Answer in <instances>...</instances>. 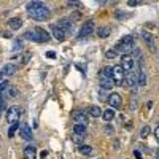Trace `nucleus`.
<instances>
[{"label":"nucleus","mask_w":159,"mask_h":159,"mask_svg":"<svg viewBox=\"0 0 159 159\" xmlns=\"http://www.w3.org/2000/svg\"><path fill=\"white\" fill-rule=\"evenodd\" d=\"M27 14L35 21H46L51 18V11L41 2H29L27 3Z\"/></svg>","instance_id":"f257e3e1"},{"label":"nucleus","mask_w":159,"mask_h":159,"mask_svg":"<svg viewBox=\"0 0 159 159\" xmlns=\"http://www.w3.org/2000/svg\"><path fill=\"white\" fill-rule=\"evenodd\" d=\"M134 45H135L134 35H124L121 40L118 41V45L115 46V51L116 53H129L134 49Z\"/></svg>","instance_id":"f03ea898"},{"label":"nucleus","mask_w":159,"mask_h":159,"mask_svg":"<svg viewBox=\"0 0 159 159\" xmlns=\"http://www.w3.org/2000/svg\"><path fill=\"white\" fill-rule=\"evenodd\" d=\"M19 118H21V108L18 105H13L6 110V123H10V124L19 123Z\"/></svg>","instance_id":"7ed1b4c3"},{"label":"nucleus","mask_w":159,"mask_h":159,"mask_svg":"<svg viewBox=\"0 0 159 159\" xmlns=\"http://www.w3.org/2000/svg\"><path fill=\"white\" fill-rule=\"evenodd\" d=\"M124 76H126V72L123 70L121 65H115V67H111V78H113V83H116V84L124 83Z\"/></svg>","instance_id":"20e7f679"},{"label":"nucleus","mask_w":159,"mask_h":159,"mask_svg":"<svg viewBox=\"0 0 159 159\" xmlns=\"http://www.w3.org/2000/svg\"><path fill=\"white\" fill-rule=\"evenodd\" d=\"M107 102H108V105H110V108H121L123 105V100H121V96L119 94H116V92H111L110 96L107 97Z\"/></svg>","instance_id":"39448f33"},{"label":"nucleus","mask_w":159,"mask_h":159,"mask_svg":"<svg viewBox=\"0 0 159 159\" xmlns=\"http://www.w3.org/2000/svg\"><path fill=\"white\" fill-rule=\"evenodd\" d=\"M92 34H94V22L92 21L84 22V24L81 26V29H80V38L89 37V35H92Z\"/></svg>","instance_id":"423d86ee"},{"label":"nucleus","mask_w":159,"mask_h":159,"mask_svg":"<svg viewBox=\"0 0 159 159\" xmlns=\"http://www.w3.org/2000/svg\"><path fill=\"white\" fill-rule=\"evenodd\" d=\"M123 67L124 72H130L134 68V57L129 56V54H124V56L121 57V64H119Z\"/></svg>","instance_id":"0eeeda50"},{"label":"nucleus","mask_w":159,"mask_h":159,"mask_svg":"<svg viewBox=\"0 0 159 159\" xmlns=\"http://www.w3.org/2000/svg\"><path fill=\"white\" fill-rule=\"evenodd\" d=\"M19 137H22V138H24V140H27V142H30V140L34 138L32 129H30L29 124H21V126H19Z\"/></svg>","instance_id":"6e6552de"},{"label":"nucleus","mask_w":159,"mask_h":159,"mask_svg":"<svg viewBox=\"0 0 159 159\" xmlns=\"http://www.w3.org/2000/svg\"><path fill=\"white\" fill-rule=\"evenodd\" d=\"M8 86H10L8 81H2V83H0V111H2L3 107H5V99H6V91H8Z\"/></svg>","instance_id":"1a4fd4ad"},{"label":"nucleus","mask_w":159,"mask_h":159,"mask_svg":"<svg viewBox=\"0 0 159 159\" xmlns=\"http://www.w3.org/2000/svg\"><path fill=\"white\" fill-rule=\"evenodd\" d=\"M57 27H61V29L67 34V32H70V30L73 29V21H72V19H68V18H62L61 21L57 22Z\"/></svg>","instance_id":"9d476101"},{"label":"nucleus","mask_w":159,"mask_h":159,"mask_svg":"<svg viewBox=\"0 0 159 159\" xmlns=\"http://www.w3.org/2000/svg\"><path fill=\"white\" fill-rule=\"evenodd\" d=\"M73 121L76 124H83V126H88V115L84 111H75L73 113Z\"/></svg>","instance_id":"9b49d317"},{"label":"nucleus","mask_w":159,"mask_h":159,"mask_svg":"<svg viewBox=\"0 0 159 159\" xmlns=\"http://www.w3.org/2000/svg\"><path fill=\"white\" fill-rule=\"evenodd\" d=\"M51 30H53V37L56 38L57 41H64V40H65V35H67V34H65L64 30L61 29V27H57V26H51Z\"/></svg>","instance_id":"f8f14e48"},{"label":"nucleus","mask_w":159,"mask_h":159,"mask_svg":"<svg viewBox=\"0 0 159 159\" xmlns=\"http://www.w3.org/2000/svg\"><path fill=\"white\" fill-rule=\"evenodd\" d=\"M142 37H143V40L146 41V45H148V48H150V51H156V43H154V38H153V35L151 34H148V32H143L142 34Z\"/></svg>","instance_id":"ddd939ff"},{"label":"nucleus","mask_w":159,"mask_h":159,"mask_svg":"<svg viewBox=\"0 0 159 159\" xmlns=\"http://www.w3.org/2000/svg\"><path fill=\"white\" fill-rule=\"evenodd\" d=\"M34 30H35V32H37V35L40 37L41 43H43V41H45V43H48V41L51 40V35H49V34L46 32V30L43 29V27H35Z\"/></svg>","instance_id":"4468645a"},{"label":"nucleus","mask_w":159,"mask_h":159,"mask_svg":"<svg viewBox=\"0 0 159 159\" xmlns=\"http://www.w3.org/2000/svg\"><path fill=\"white\" fill-rule=\"evenodd\" d=\"M124 81H126V84L129 88H137V73H127L126 76H124Z\"/></svg>","instance_id":"2eb2a0df"},{"label":"nucleus","mask_w":159,"mask_h":159,"mask_svg":"<svg viewBox=\"0 0 159 159\" xmlns=\"http://www.w3.org/2000/svg\"><path fill=\"white\" fill-rule=\"evenodd\" d=\"M16 72H18V65L16 64H6V65H3V68H2V75H6V76L14 75Z\"/></svg>","instance_id":"dca6fc26"},{"label":"nucleus","mask_w":159,"mask_h":159,"mask_svg":"<svg viewBox=\"0 0 159 159\" xmlns=\"http://www.w3.org/2000/svg\"><path fill=\"white\" fill-rule=\"evenodd\" d=\"M24 158L26 159H37V148L34 145H27L24 148Z\"/></svg>","instance_id":"f3484780"},{"label":"nucleus","mask_w":159,"mask_h":159,"mask_svg":"<svg viewBox=\"0 0 159 159\" xmlns=\"http://www.w3.org/2000/svg\"><path fill=\"white\" fill-rule=\"evenodd\" d=\"M8 26H10V29H13V30H19L22 27V19L21 18H11L8 21Z\"/></svg>","instance_id":"a211bd4d"},{"label":"nucleus","mask_w":159,"mask_h":159,"mask_svg":"<svg viewBox=\"0 0 159 159\" xmlns=\"http://www.w3.org/2000/svg\"><path fill=\"white\" fill-rule=\"evenodd\" d=\"M24 38L26 40H32V41H38V43H41V40H40V37L37 35V32L35 30H26L24 32Z\"/></svg>","instance_id":"6ab92c4d"},{"label":"nucleus","mask_w":159,"mask_h":159,"mask_svg":"<svg viewBox=\"0 0 159 159\" xmlns=\"http://www.w3.org/2000/svg\"><path fill=\"white\" fill-rule=\"evenodd\" d=\"M100 80H110L113 81V78H111V67H103L102 70H100Z\"/></svg>","instance_id":"aec40b11"},{"label":"nucleus","mask_w":159,"mask_h":159,"mask_svg":"<svg viewBox=\"0 0 159 159\" xmlns=\"http://www.w3.org/2000/svg\"><path fill=\"white\" fill-rule=\"evenodd\" d=\"M137 86H146V73H145V70H140L137 73Z\"/></svg>","instance_id":"412c9836"},{"label":"nucleus","mask_w":159,"mask_h":159,"mask_svg":"<svg viewBox=\"0 0 159 159\" xmlns=\"http://www.w3.org/2000/svg\"><path fill=\"white\" fill-rule=\"evenodd\" d=\"M102 118L105 119L107 123L111 121V119L115 118V110H113V108H107V110H103L102 111Z\"/></svg>","instance_id":"4be33fe9"},{"label":"nucleus","mask_w":159,"mask_h":159,"mask_svg":"<svg viewBox=\"0 0 159 159\" xmlns=\"http://www.w3.org/2000/svg\"><path fill=\"white\" fill-rule=\"evenodd\" d=\"M73 134L76 135H84L86 134V126H83V124H73Z\"/></svg>","instance_id":"5701e85b"},{"label":"nucleus","mask_w":159,"mask_h":159,"mask_svg":"<svg viewBox=\"0 0 159 159\" xmlns=\"http://www.w3.org/2000/svg\"><path fill=\"white\" fill-rule=\"evenodd\" d=\"M89 115H91L92 118H100V116H102V110H100L97 105H92V107H89Z\"/></svg>","instance_id":"b1692460"},{"label":"nucleus","mask_w":159,"mask_h":159,"mask_svg":"<svg viewBox=\"0 0 159 159\" xmlns=\"http://www.w3.org/2000/svg\"><path fill=\"white\" fill-rule=\"evenodd\" d=\"M110 27H100V29H97V35L100 38H108V35H110Z\"/></svg>","instance_id":"393cba45"},{"label":"nucleus","mask_w":159,"mask_h":159,"mask_svg":"<svg viewBox=\"0 0 159 159\" xmlns=\"http://www.w3.org/2000/svg\"><path fill=\"white\" fill-rule=\"evenodd\" d=\"M78 150H80L81 154H84V156H91L92 154V146L91 145H81Z\"/></svg>","instance_id":"a878e982"},{"label":"nucleus","mask_w":159,"mask_h":159,"mask_svg":"<svg viewBox=\"0 0 159 159\" xmlns=\"http://www.w3.org/2000/svg\"><path fill=\"white\" fill-rule=\"evenodd\" d=\"M113 86H115L113 81H110V80H100V88H102L103 91H108V89H111Z\"/></svg>","instance_id":"bb28decb"},{"label":"nucleus","mask_w":159,"mask_h":159,"mask_svg":"<svg viewBox=\"0 0 159 159\" xmlns=\"http://www.w3.org/2000/svg\"><path fill=\"white\" fill-rule=\"evenodd\" d=\"M150 132H151V127L148 126V124H146V126H143L142 127V130H140V137L142 138H146L150 135Z\"/></svg>","instance_id":"cd10ccee"},{"label":"nucleus","mask_w":159,"mask_h":159,"mask_svg":"<svg viewBox=\"0 0 159 159\" xmlns=\"http://www.w3.org/2000/svg\"><path fill=\"white\" fill-rule=\"evenodd\" d=\"M83 140H84V135H76V134L72 135V142L76 143V145H83Z\"/></svg>","instance_id":"c85d7f7f"},{"label":"nucleus","mask_w":159,"mask_h":159,"mask_svg":"<svg viewBox=\"0 0 159 159\" xmlns=\"http://www.w3.org/2000/svg\"><path fill=\"white\" fill-rule=\"evenodd\" d=\"M18 96V89L14 88V86H8V91H6V97H16Z\"/></svg>","instance_id":"c756f323"},{"label":"nucleus","mask_w":159,"mask_h":159,"mask_svg":"<svg viewBox=\"0 0 159 159\" xmlns=\"http://www.w3.org/2000/svg\"><path fill=\"white\" fill-rule=\"evenodd\" d=\"M22 46H24V41L22 40H14V43H13V51H21L22 49Z\"/></svg>","instance_id":"7c9ffc66"},{"label":"nucleus","mask_w":159,"mask_h":159,"mask_svg":"<svg viewBox=\"0 0 159 159\" xmlns=\"http://www.w3.org/2000/svg\"><path fill=\"white\" fill-rule=\"evenodd\" d=\"M29 59H30V54L29 53L22 54V56H18V61H19V64H21V65L27 64V61H29Z\"/></svg>","instance_id":"2f4dec72"},{"label":"nucleus","mask_w":159,"mask_h":159,"mask_svg":"<svg viewBox=\"0 0 159 159\" xmlns=\"http://www.w3.org/2000/svg\"><path fill=\"white\" fill-rule=\"evenodd\" d=\"M19 129V123H14V124H11V127L8 129V137H14V132Z\"/></svg>","instance_id":"473e14b6"},{"label":"nucleus","mask_w":159,"mask_h":159,"mask_svg":"<svg viewBox=\"0 0 159 159\" xmlns=\"http://www.w3.org/2000/svg\"><path fill=\"white\" fill-rule=\"evenodd\" d=\"M116 56H118V53H116L115 49H108V51L105 53V57H107V59H115Z\"/></svg>","instance_id":"72a5a7b5"},{"label":"nucleus","mask_w":159,"mask_h":159,"mask_svg":"<svg viewBox=\"0 0 159 159\" xmlns=\"http://www.w3.org/2000/svg\"><path fill=\"white\" fill-rule=\"evenodd\" d=\"M130 14H126V13H121V11H116V18L118 19H127Z\"/></svg>","instance_id":"f704fd0d"},{"label":"nucleus","mask_w":159,"mask_h":159,"mask_svg":"<svg viewBox=\"0 0 159 159\" xmlns=\"http://www.w3.org/2000/svg\"><path fill=\"white\" fill-rule=\"evenodd\" d=\"M103 130H105L107 134H110V135H113V134H115V129H113V127L110 126V124H107V126L103 127Z\"/></svg>","instance_id":"c9c22d12"},{"label":"nucleus","mask_w":159,"mask_h":159,"mask_svg":"<svg viewBox=\"0 0 159 159\" xmlns=\"http://www.w3.org/2000/svg\"><path fill=\"white\" fill-rule=\"evenodd\" d=\"M142 2H137V0H129V2H127V5L129 6H137V5H140Z\"/></svg>","instance_id":"e433bc0d"},{"label":"nucleus","mask_w":159,"mask_h":159,"mask_svg":"<svg viewBox=\"0 0 159 159\" xmlns=\"http://www.w3.org/2000/svg\"><path fill=\"white\" fill-rule=\"evenodd\" d=\"M46 57H49V59H54V57H56V53H54V51H48V53H46Z\"/></svg>","instance_id":"4c0bfd02"},{"label":"nucleus","mask_w":159,"mask_h":159,"mask_svg":"<svg viewBox=\"0 0 159 159\" xmlns=\"http://www.w3.org/2000/svg\"><path fill=\"white\" fill-rule=\"evenodd\" d=\"M134 156H135V159H142V153L138 150H134Z\"/></svg>","instance_id":"58836bf2"},{"label":"nucleus","mask_w":159,"mask_h":159,"mask_svg":"<svg viewBox=\"0 0 159 159\" xmlns=\"http://www.w3.org/2000/svg\"><path fill=\"white\" fill-rule=\"evenodd\" d=\"M2 37H3V38H11V34H10V32H3Z\"/></svg>","instance_id":"ea45409f"},{"label":"nucleus","mask_w":159,"mask_h":159,"mask_svg":"<svg viewBox=\"0 0 159 159\" xmlns=\"http://www.w3.org/2000/svg\"><path fill=\"white\" fill-rule=\"evenodd\" d=\"M40 156H41V158L45 159L46 156H48V151H46V150H43V151H41V153H40Z\"/></svg>","instance_id":"a19ab883"},{"label":"nucleus","mask_w":159,"mask_h":159,"mask_svg":"<svg viewBox=\"0 0 159 159\" xmlns=\"http://www.w3.org/2000/svg\"><path fill=\"white\" fill-rule=\"evenodd\" d=\"M153 134H154V137H158V135H159V127H156V129L153 130Z\"/></svg>","instance_id":"79ce46f5"}]
</instances>
